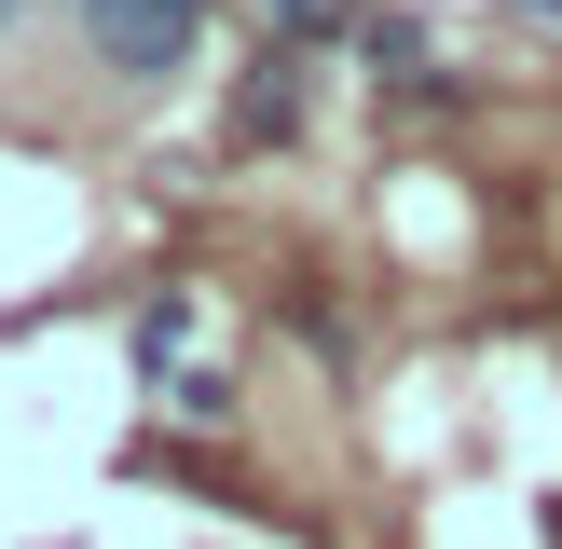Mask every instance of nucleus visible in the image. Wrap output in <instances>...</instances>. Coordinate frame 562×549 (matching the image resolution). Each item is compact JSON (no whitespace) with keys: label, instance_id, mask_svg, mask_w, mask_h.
<instances>
[{"label":"nucleus","instance_id":"nucleus-4","mask_svg":"<svg viewBox=\"0 0 562 549\" xmlns=\"http://www.w3.org/2000/svg\"><path fill=\"white\" fill-rule=\"evenodd\" d=\"M124 344H137V371H165V357L192 344V289H165V302H137V316H124Z\"/></svg>","mask_w":562,"mask_h":549},{"label":"nucleus","instance_id":"nucleus-2","mask_svg":"<svg viewBox=\"0 0 562 549\" xmlns=\"http://www.w3.org/2000/svg\"><path fill=\"white\" fill-rule=\"evenodd\" d=\"M234 137H302V69H289V42L261 55V82L234 97Z\"/></svg>","mask_w":562,"mask_h":549},{"label":"nucleus","instance_id":"nucleus-1","mask_svg":"<svg viewBox=\"0 0 562 549\" xmlns=\"http://www.w3.org/2000/svg\"><path fill=\"white\" fill-rule=\"evenodd\" d=\"M82 27H97V55L124 82H165V69H192V42H206V0H82Z\"/></svg>","mask_w":562,"mask_h":549},{"label":"nucleus","instance_id":"nucleus-3","mask_svg":"<svg viewBox=\"0 0 562 549\" xmlns=\"http://www.w3.org/2000/svg\"><path fill=\"white\" fill-rule=\"evenodd\" d=\"M357 42H371V82H398V97H426V27H412V14H371V27H357Z\"/></svg>","mask_w":562,"mask_h":549},{"label":"nucleus","instance_id":"nucleus-5","mask_svg":"<svg viewBox=\"0 0 562 549\" xmlns=\"http://www.w3.org/2000/svg\"><path fill=\"white\" fill-rule=\"evenodd\" d=\"M261 27H274V42H344V27H357V0H261Z\"/></svg>","mask_w":562,"mask_h":549},{"label":"nucleus","instance_id":"nucleus-6","mask_svg":"<svg viewBox=\"0 0 562 549\" xmlns=\"http://www.w3.org/2000/svg\"><path fill=\"white\" fill-rule=\"evenodd\" d=\"M521 14H562V0H521Z\"/></svg>","mask_w":562,"mask_h":549},{"label":"nucleus","instance_id":"nucleus-7","mask_svg":"<svg viewBox=\"0 0 562 549\" xmlns=\"http://www.w3.org/2000/svg\"><path fill=\"white\" fill-rule=\"evenodd\" d=\"M0 14H27V0H0Z\"/></svg>","mask_w":562,"mask_h":549}]
</instances>
